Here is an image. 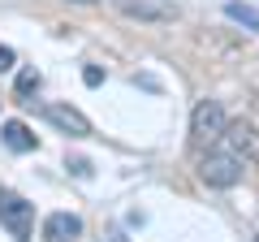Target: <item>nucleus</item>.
I'll return each instance as SVG.
<instances>
[{"instance_id":"1","label":"nucleus","mask_w":259,"mask_h":242,"mask_svg":"<svg viewBox=\"0 0 259 242\" xmlns=\"http://www.w3.org/2000/svg\"><path fill=\"white\" fill-rule=\"evenodd\" d=\"M225 108H221V100H199L194 104V112H190V147H212V143H221V134H225Z\"/></svg>"},{"instance_id":"2","label":"nucleus","mask_w":259,"mask_h":242,"mask_svg":"<svg viewBox=\"0 0 259 242\" xmlns=\"http://www.w3.org/2000/svg\"><path fill=\"white\" fill-rule=\"evenodd\" d=\"M0 225L13 233V242H30L35 233V204L18 190H0Z\"/></svg>"},{"instance_id":"3","label":"nucleus","mask_w":259,"mask_h":242,"mask_svg":"<svg viewBox=\"0 0 259 242\" xmlns=\"http://www.w3.org/2000/svg\"><path fill=\"white\" fill-rule=\"evenodd\" d=\"M242 173H246V160H238L229 147H225V151H207V156H203V165H199V177H203L207 186H216V190L238 186V182H242Z\"/></svg>"},{"instance_id":"4","label":"nucleus","mask_w":259,"mask_h":242,"mask_svg":"<svg viewBox=\"0 0 259 242\" xmlns=\"http://www.w3.org/2000/svg\"><path fill=\"white\" fill-rule=\"evenodd\" d=\"M225 147L233 151L238 160H246V165H259V126L255 121H246V117H238V121H225Z\"/></svg>"},{"instance_id":"5","label":"nucleus","mask_w":259,"mask_h":242,"mask_svg":"<svg viewBox=\"0 0 259 242\" xmlns=\"http://www.w3.org/2000/svg\"><path fill=\"white\" fill-rule=\"evenodd\" d=\"M44 117L52 121L61 134H69V139H87V134H91V121H87L82 112L74 108V104H48Z\"/></svg>"},{"instance_id":"6","label":"nucleus","mask_w":259,"mask_h":242,"mask_svg":"<svg viewBox=\"0 0 259 242\" xmlns=\"http://www.w3.org/2000/svg\"><path fill=\"white\" fill-rule=\"evenodd\" d=\"M112 5H117V13H125L134 22H173L177 18L173 5H160V0H112Z\"/></svg>"},{"instance_id":"7","label":"nucleus","mask_w":259,"mask_h":242,"mask_svg":"<svg viewBox=\"0 0 259 242\" xmlns=\"http://www.w3.org/2000/svg\"><path fill=\"white\" fill-rule=\"evenodd\" d=\"M78 233H82V216H74V212H52L44 221V238L48 242H74Z\"/></svg>"},{"instance_id":"8","label":"nucleus","mask_w":259,"mask_h":242,"mask_svg":"<svg viewBox=\"0 0 259 242\" xmlns=\"http://www.w3.org/2000/svg\"><path fill=\"white\" fill-rule=\"evenodd\" d=\"M0 143H5L9 151H35L39 147V139L22 126V121H5V126H0Z\"/></svg>"},{"instance_id":"9","label":"nucleus","mask_w":259,"mask_h":242,"mask_svg":"<svg viewBox=\"0 0 259 242\" xmlns=\"http://www.w3.org/2000/svg\"><path fill=\"white\" fill-rule=\"evenodd\" d=\"M225 18L238 22V26H246V30H259V9H250L242 0H229V5H225Z\"/></svg>"},{"instance_id":"10","label":"nucleus","mask_w":259,"mask_h":242,"mask_svg":"<svg viewBox=\"0 0 259 242\" xmlns=\"http://www.w3.org/2000/svg\"><path fill=\"white\" fill-rule=\"evenodd\" d=\"M30 91H39V69H22L18 74V95H30Z\"/></svg>"},{"instance_id":"11","label":"nucleus","mask_w":259,"mask_h":242,"mask_svg":"<svg viewBox=\"0 0 259 242\" xmlns=\"http://www.w3.org/2000/svg\"><path fill=\"white\" fill-rule=\"evenodd\" d=\"M13 61H18V52H13L9 44H0V74H9V69H13Z\"/></svg>"},{"instance_id":"12","label":"nucleus","mask_w":259,"mask_h":242,"mask_svg":"<svg viewBox=\"0 0 259 242\" xmlns=\"http://www.w3.org/2000/svg\"><path fill=\"white\" fill-rule=\"evenodd\" d=\"M82 83H87V87H100V83H104V69H100V65H87V69H82Z\"/></svg>"},{"instance_id":"13","label":"nucleus","mask_w":259,"mask_h":242,"mask_svg":"<svg viewBox=\"0 0 259 242\" xmlns=\"http://www.w3.org/2000/svg\"><path fill=\"white\" fill-rule=\"evenodd\" d=\"M69 169H74V177H91V165L87 160H69Z\"/></svg>"},{"instance_id":"14","label":"nucleus","mask_w":259,"mask_h":242,"mask_svg":"<svg viewBox=\"0 0 259 242\" xmlns=\"http://www.w3.org/2000/svg\"><path fill=\"white\" fill-rule=\"evenodd\" d=\"M74 5H95V0H74Z\"/></svg>"},{"instance_id":"15","label":"nucleus","mask_w":259,"mask_h":242,"mask_svg":"<svg viewBox=\"0 0 259 242\" xmlns=\"http://www.w3.org/2000/svg\"><path fill=\"white\" fill-rule=\"evenodd\" d=\"M255 242H259V238H255Z\"/></svg>"}]
</instances>
